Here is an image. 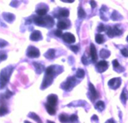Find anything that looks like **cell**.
<instances>
[{
    "label": "cell",
    "mask_w": 128,
    "mask_h": 123,
    "mask_svg": "<svg viewBox=\"0 0 128 123\" xmlns=\"http://www.w3.org/2000/svg\"><path fill=\"white\" fill-rule=\"evenodd\" d=\"M26 54H27V56L30 57V58H38L40 55V51L38 48L33 47V46H30L28 48Z\"/></svg>",
    "instance_id": "obj_6"
},
{
    "label": "cell",
    "mask_w": 128,
    "mask_h": 123,
    "mask_svg": "<svg viewBox=\"0 0 128 123\" xmlns=\"http://www.w3.org/2000/svg\"><path fill=\"white\" fill-rule=\"evenodd\" d=\"M121 83H122V81H121V78H112L111 80L108 81V85L112 88V89H118L120 86H121Z\"/></svg>",
    "instance_id": "obj_7"
},
{
    "label": "cell",
    "mask_w": 128,
    "mask_h": 123,
    "mask_svg": "<svg viewBox=\"0 0 128 123\" xmlns=\"http://www.w3.org/2000/svg\"><path fill=\"white\" fill-rule=\"evenodd\" d=\"M93 121H96V122H98V117L96 116V115H94V116H92V118H91Z\"/></svg>",
    "instance_id": "obj_45"
},
{
    "label": "cell",
    "mask_w": 128,
    "mask_h": 123,
    "mask_svg": "<svg viewBox=\"0 0 128 123\" xmlns=\"http://www.w3.org/2000/svg\"><path fill=\"white\" fill-rule=\"evenodd\" d=\"M75 82H76V77H70L69 78L67 81L64 83L62 84V88L65 91H70L73 87L75 85Z\"/></svg>",
    "instance_id": "obj_5"
},
{
    "label": "cell",
    "mask_w": 128,
    "mask_h": 123,
    "mask_svg": "<svg viewBox=\"0 0 128 123\" xmlns=\"http://www.w3.org/2000/svg\"><path fill=\"white\" fill-rule=\"evenodd\" d=\"M8 45V43L3 39H0V48H3L6 46Z\"/></svg>",
    "instance_id": "obj_36"
},
{
    "label": "cell",
    "mask_w": 128,
    "mask_h": 123,
    "mask_svg": "<svg viewBox=\"0 0 128 123\" xmlns=\"http://www.w3.org/2000/svg\"><path fill=\"white\" fill-rule=\"evenodd\" d=\"M57 67L58 66H56V65H51V66H49L47 68L45 78L43 79V83H42V89H46L47 86H50L52 83L53 78H54V77L56 76V74L57 73L56 71Z\"/></svg>",
    "instance_id": "obj_1"
},
{
    "label": "cell",
    "mask_w": 128,
    "mask_h": 123,
    "mask_svg": "<svg viewBox=\"0 0 128 123\" xmlns=\"http://www.w3.org/2000/svg\"><path fill=\"white\" fill-rule=\"evenodd\" d=\"M108 67V63L106 60H101L97 63L96 64V69L99 73H104V71L107 70Z\"/></svg>",
    "instance_id": "obj_8"
},
{
    "label": "cell",
    "mask_w": 128,
    "mask_h": 123,
    "mask_svg": "<svg viewBox=\"0 0 128 123\" xmlns=\"http://www.w3.org/2000/svg\"><path fill=\"white\" fill-rule=\"evenodd\" d=\"M18 4H19L18 1H12L10 3V6H11V7H17Z\"/></svg>",
    "instance_id": "obj_42"
},
{
    "label": "cell",
    "mask_w": 128,
    "mask_h": 123,
    "mask_svg": "<svg viewBox=\"0 0 128 123\" xmlns=\"http://www.w3.org/2000/svg\"><path fill=\"white\" fill-rule=\"evenodd\" d=\"M25 123H31V122H28V121H25Z\"/></svg>",
    "instance_id": "obj_49"
},
{
    "label": "cell",
    "mask_w": 128,
    "mask_h": 123,
    "mask_svg": "<svg viewBox=\"0 0 128 123\" xmlns=\"http://www.w3.org/2000/svg\"><path fill=\"white\" fill-rule=\"evenodd\" d=\"M113 65L114 70L117 71V72L119 73V72H123L124 71V69L119 64V63H118L117 59H113Z\"/></svg>",
    "instance_id": "obj_19"
},
{
    "label": "cell",
    "mask_w": 128,
    "mask_h": 123,
    "mask_svg": "<svg viewBox=\"0 0 128 123\" xmlns=\"http://www.w3.org/2000/svg\"><path fill=\"white\" fill-rule=\"evenodd\" d=\"M57 101H58V97H57V95H56L51 94V95L47 96V103L48 105H50V106L56 108V105L57 104Z\"/></svg>",
    "instance_id": "obj_11"
},
{
    "label": "cell",
    "mask_w": 128,
    "mask_h": 123,
    "mask_svg": "<svg viewBox=\"0 0 128 123\" xmlns=\"http://www.w3.org/2000/svg\"><path fill=\"white\" fill-rule=\"evenodd\" d=\"M69 123H78V116L76 114H73L69 117Z\"/></svg>",
    "instance_id": "obj_34"
},
{
    "label": "cell",
    "mask_w": 128,
    "mask_h": 123,
    "mask_svg": "<svg viewBox=\"0 0 128 123\" xmlns=\"http://www.w3.org/2000/svg\"><path fill=\"white\" fill-rule=\"evenodd\" d=\"M44 56L47 59H53L56 56V51H55L54 49H49L48 51L44 54Z\"/></svg>",
    "instance_id": "obj_20"
},
{
    "label": "cell",
    "mask_w": 128,
    "mask_h": 123,
    "mask_svg": "<svg viewBox=\"0 0 128 123\" xmlns=\"http://www.w3.org/2000/svg\"><path fill=\"white\" fill-rule=\"evenodd\" d=\"M89 89H90V98H91V100L94 101L99 96L98 92L95 90V86L92 83H89Z\"/></svg>",
    "instance_id": "obj_9"
},
{
    "label": "cell",
    "mask_w": 128,
    "mask_h": 123,
    "mask_svg": "<svg viewBox=\"0 0 128 123\" xmlns=\"http://www.w3.org/2000/svg\"><path fill=\"white\" fill-rule=\"evenodd\" d=\"M119 25H114L113 27H105L106 34L109 38H113L115 36H119L123 33V30L118 28Z\"/></svg>",
    "instance_id": "obj_4"
},
{
    "label": "cell",
    "mask_w": 128,
    "mask_h": 123,
    "mask_svg": "<svg viewBox=\"0 0 128 123\" xmlns=\"http://www.w3.org/2000/svg\"><path fill=\"white\" fill-rule=\"evenodd\" d=\"M104 108H105V104H104V103L102 100L98 101L95 103V108L98 111H100V112H102L104 109Z\"/></svg>",
    "instance_id": "obj_23"
},
{
    "label": "cell",
    "mask_w": 128,
    "mask_h": 123,
    "mask_svg": "<svg viewBox=\"0 0 128 123\" xmlns=\"http://www.w3.org/2000/svg\"><path fill=\"white\" fill-rule=\"evenodd\" d=\"M3 19L8 23H12L15 20V15L12 14V13H9V12H4L3 14Z\"/></svg>",
    "instance_id": "obj_15"
},
{
    "label": "cell",
    "mask_w": 128,
    "mask_h": 123,
    "mask_svg": "<svg viewBox=\"0 0 128 123\" xmlns=\"http://www.w3.org/2000/svg\"><path fill=\"white\" fill-rule=\"evenodd\" d=\"M105 123H116V122H114V120L113 118H110V119H108V121H106Z\"/></svg>",
    "instance_id": "obj_44"
},
{
    "label": "cell",
    "mask_w": 128,
    "mask_h": 123,
    "mask_svg": "<svg viewBox=\"0 0 128 123\" xmlns=\"http://www.w3.org/2000/svg\"><path fill=\"white\" fill-rule=\"evenodd\" d=\"M90 54H91V60L93 62H95L97 60V51H96V48H95V45L93 43H91V47H90Z\"/></svg>",
    "instance_id": "obj_13"
},
{
    "label": "cell",
    "mask_w": 128,
    "mask_h": 123,
    "mask_svg": "<svg viewBox=\"0 0 128 123\" xmlns=\"http://www.w3.org/2000/svg\"><path fill=\"white\" fill-rule=\"evenodd\" d=\"M47 123H55V122H51V121H47Z\"/></svg>",
    "instance_id": "obj_48"
},
{
    "label": "cell",
    "mask_w": 128,
    "mask_h": 123,
    "mask_svg": "<svg viewBox=\"0 0 128 123\" xmlns=\"http://www.w3.org/2000/svg\"><path fill=\"white\" fill-rule=\"evenodd\" d=\"M82 62H83V64H84L85 65H87L89 63L88 59H87V58L86 57V55H83V57H82Z\"/></svg>",
    "instance_id": "obj_38"
},
{
    "label": "cell",
    "mask_w": 128,
    "mask_h": 123,
    "mask_svg": "<svg viewBox=\"0 0 128 123\" xmlns=\"http://www.w3.org/2000/svg\"><path fill=\"white\" fill-rule=\"evenodd\" d=\"M59 120L61 123H67L69 122V116L65 113H61L59 116Z\"/></svg>",
    "instance_id": "obj_27"
},
{
    "label": "cell",
    "mask_w": 128,
    "mask_h": 123,
    "mask_svg": "<svg viewBox=\"0 0 128 123\" xmlns=\"http://www.w3.org/2000/svg\"><path fill=\"white\" fill-rule=\"evenodd\" d=\"M127 93H126V88H124L123 93H122L121 95V101L123 102V104L125 105L126 103H127Z\"/></svg>",
    "instance_id": "obj_33"
},
{
    "label": "cell",
    "mask_w": 128,
    "mask_h": 123,
    "mask_svg": "<svg viewBox=\"0 0 128 123\" xmlns=\"http://www.w3.org/2000/svg\"><path fill=\"white\" fill-rule=\"evenodd\" d=\"M76 77L78 78H83L85 77V71L83 69H78L76 73Z\"/></svg>",
    "instance_id": "obj_32"
},
{
    "label": "cell",
    "mask_w": 128,
    "mask_h": 123,
    "mask_svg": "<svg viewBox=\"0 0 128 123\" xmlns=\"http://www.w3.org/2000/svg\"><path fill=\"white\" fill-rule=\"evenodd\" d=\"M7 58V54H6V52L0 51V62L5 60Z\"/></svg>",
    "instance_id": "obj_35"
},
{
    "label": "cell",
    "mask_w": 128,
    "mask_h": 123,
    "mask_svg": "<svg viewBox=\"0 0 128 123\" xmlns=\"http://www.w3.org/2000/svg\"><path fill=\"white\" fill-rule=\"evenodd\" d=\"M100 55L102 59H107L110 55V51H108L107 49H101L100 52Z\"/></svg>",
    "instance_id": "obj_22"
},
{
    "label": "cell",
    "mask_w": 128,
    "mask_h": 123,
    "mask_svg": "<svg viewBox=\"0 0 128 123\" xmlns=\"http://www.w3.org/2000/svg\"><path fill=\"white\" fill-rule=\"evenodd\" d=\"M45 108L46 109H47V113H49L50 115H55V113H56V108L55 107H52V106H50V105H48L47 103H45Z\"/></svg>",
    "instance_id": "obj_25"
},
{
    "label": "cell",
    "mask_w": 128,
    "mask_h": 123,
    "mask_svg": "<svg viewBox=\"0 0 128 123\" xmlns=\"http://www.w3.org/2000/svg\"><path fill=\"white\" fill-rule=\"evenodd\" d=\"M97 30H98V32H103L105 30V26L103 24H100L97 27Z\"/></svg>",
    "instance_id": "obj_37"
},
{
    "label": "cell",
    "mask_w": 128,
    "mask_h": 123,
    "mask_svg": "<svg viewBox=\"0 0 128 123\" xmlns=\"http://www.w3.org/2000/svg\"><path fill=\"white\" fill-rule=\"evenodd\" d=\"M12 71L13 67L11 66H7V68L3 69L1 71V73H0V90L4 88V86H6V85L7 84Z\"/></svg>",
    "instance_id": "obj_3"
},
{
    "label": "cell",
    "mask_w": 128,
    "mask_h": 123,
    "mask_svg": "<svg viewBox=\"0 0 128 123\" xmlns=\"http://www.w3.org/2000/svg\"><path fill=\"white\" fill-rule=\"evenodd\" d=\"M90 4H91V7H92V9L95 8V7H96V3H95V1H91V2H90Z\"/></svg>",
    "instance_id": "obj_43"
},
{
    "label": "cell",
    "mask_w": 128,
    "mask_h": 123,
    "mask_svg": "<svg viewBox=\"0 0 128 123\" xmlns=\"http://www.w3.org/2000/svg\"><path fill=\"white\" fill-rule=\"evenodd\" d=\"M95 42H96L98 44H102L104 42V38L103 36V34H97L95 35Z\"/></svg>",
    "instance_id": "obj_30"
},
{
    "label": "cell",
    "mask_w": 128,
    "mask_h": 123,
    "mask_svg": "<svg viewBox=\"0 0 128 123\" xmlns=\"http://www.w3.org/2000/svg\"><path fill=\"white\" fill-rule=\"evenodd\" d=\"M78 16L79 19H84L86 17V16H87V13H86V11H84L82 7H79V8H78Z\"/></svg>",
    "instance_id": "obj_31"
},
{
    "label": "cell",
    "mask_w": 128,
    "mask_h": 123,
    "mask_svg": "<svg viewBox=\"0 0 128 123\" xmlns=\"http://www.w3.org/2000/svg\"><path fill=\"white\" fill-rule=\"evenodd\" d=\"M69 16V11L68 9L65 8H61L60 9L57 13V16L56 17H61V18H66Z\"/></svg>",
    "instance_id": "obj_16"
},
{
    "label": "cell",
    "mask_w": 128,
    "mask_h": 123,
    "mask_svg": "<svg viewBox=\"0 0 128 123\" xmlns=\"http://www.w3.org/2000/svg\"><path fill=\"white\" fill-rule=\"evenodd\" d=\"M62 38L65 43H74L75 42V37H74V34H72L71 33H65V34H63Z\"/></svg>",
    "instance_id": "obj_10"
},
{
    "label": "cell",
    "mask_w": 128,
    "mask_h": 123,
    "mask_svg": "<svg viewBox=\"0 0 128 123\" xmlns=\"http://www.w3.org/2000/svg\"><path fill=\"white\" fill-rule=\"evenodd\" d=\"M121 53L123 54V56L127 57V56H128V51H127V48H123V50H121Z\"/></svg>",
    "instance_id": "obj_40"
},
{
    "label": "cell",
    "mask_w": 128,
    "mask_h": 123,
    "mask_svg": "<svg viewBox=\"0 0 128 123\" xmlns=\"http://www.w3.org/2000/svg\"><path fill=\"white\" fill-rule=\"evenodd\" d=\"M33 21L35 25L39 26H45V27H52L54 25V20L50 16H34Z\"/></svg>",
    "instance_id": "obj_2"
},
{
    "label": "cell",
    "mask_w": 128,
    "mask_h": 123,
    "mask_svg": "<svg viewBox=\"0 0 128 123\" xmlns=\"http://www.w3.org/2000/svg\"><path fill=\"white\" fill-rule=\"evenodd\" d=\"M32 22V20L31 19H29V20H27V21L25 22V24H30V23Z\"/></svg>",
    "instance_id": "obj_47"
},
{
    "label": "cell",
    "mask_w": 128,
    "mask_h": 123,
    "mask_svg": "<svg viewBox=\"0 0 128 123\" xmlns=\"http://www.w3.org/2000/svg\"><path fill=\"white\" fill-rule=\"evenodd\" d=\"M69 26H70V20H59V22L57 23V27L60 30H66V29H68Z\"/></svg>",
    "instance_id": "obj_12"
},
{
    "label": "cell",
    "mask_w": 128,
    "mask_h": 123,
    "mask_svg": "<svg viewBox=\"0 0 128 123\" xmlns=\"http://www.w3.org/2000/svg\"><path fill=\"white\" fill-rule=\"evenodd\" d=\"M28 117L29 118H32V119H34V121H36L38 123H43V122H42V120L40 119V118L39 116H38L36 113H29L28 114Z\"/></svg>",
    "instance_id": "obj_26"
},
{
    "label": "cell",
    "mask_w": 128,
    "mask_h": 123,
    "mask_svg": "<svg viewBox=\"0 0 128 123\" xmlns=\"http://www.w3.org/2000/svg\"><path fill=\"white\" fill-rule=\"evenodd\" d=\"M47 11H48V7H38V9L36 10V12L38 14V16H44L47 14Z\"/></svg>",
    "instance_id": "obj_18"
},
{
    "label": "cell",
    "mask_w": 128,
    "mask_h": 123,
    "mask_svg": "<svg viewBox=\"0 0 128 123\" xmlns=\"http://www.w3.org/2000/svg\"><path fill=\"white\" fill-rule=\"evenodd\" d=\"M34 66L35 67V69H36V72H37L38 74H40L43 70H44V66L43 64H41L40 63H38V62H34L33 63Z\"/></svg>",
    "instance_id": "obj_21"
},
{
    "label": "cell",
    "mask_w": 128,
    "mask_h": 123,
    "mask_svg": "<svg viewBox=\"0 0 128 123\" xmlns=\"http://www.w3.org/2000/svg\"><path fill=\"white\" fill-rule=\"evenodd\" d=\"M13 95H14V94H13L11 91H9V90H7L6 93H4L3 95H2L1 96H0V102H1V103H3L4 99H10V98Z\"/></svg>",
    "instance_id": "obj_17"
},
{
    "label": "cell",
    "mask_w": 128,
    "mask_h": 123,
    "mask_svg": "<svg viewBox=\"0 0 128 123\" xmlns=\"http://www.w3.org/2000/svg\"><path fill=\"white\" fill-rule=\"evenodd\" d=\"M62 2H64V3H74V0H62Z\"/></svg>",
    "instance_id": "obj_46"
},
{
    "label": "cell",
    "mask_w": 128,
    "mask_h": 123,
    "mask_svg": "<svg viewBox=\"0 0 128 123\" xmlns=\"http://www.w3.org/2000/svg\"><path fill=\"white\" fill-rule=\"evenodd\" d=\"M83 104H87V103H86L85 101H83V100H78V101H74L72 102L70 104H69V107H72V106H74V107H83Z\"/></svg>",
    "instance_id": "obj_24"
},
{
    "label": "cell",
    "mask_w": 128,
    "mask_h": 123,
    "mask_svg": "<svg viewBox=\"0 0 128 123\" xmlns=\"http://www.w3.org/2000/svg\"><path fill=\"white\" fill-rule=\"evenodd\" d=\"M123 17L117 11H114L113 12V14L111 15V19L113 20H121V19H123Z\"/></svg>",
    "instance_id": "obj_29"
},
{
    "label": "cell",
    "mask_w": 128,
    "mask_h": 123,
    "mask_svg": "<svg viewBox=\"0 0 128 123\" xmlns=\"http://www.w3.org/2000/svg\"><path fill=\"white\" fill-rule=\"evenodd\" d=\"M42 38H43L42 34L39 30H34L31 34V35H30V39H31L32 41H39Z\"/></svg>",
    "instance_id": "obj_14"
},
{
    "label": "cell",
    "mask_w": 128,
    "mask_h": 123,
    "mask_svg": "<svg viewBox=\"0 0 128 123\" xmlns=\"http://www.w3.org/2000/svg\"><path fill=\"white\" fill-rule=\"evenodd\" d=\"M70 49H71L74 53H77L78 50H79V47H78V46H70Z\"/></svg>",
    "instance_id": "obj_39"
},
{
    "label": "cell",
    "mask_w": 128,
    "mask_h": 123,
    "mask_svg": "<svg viewBox=\"0 0 128 123\" xmlns=\"http://www.w3.org/2000/svg\"><path fill=\"white\" fill-rule=\"evenodd\" d=\"M55 35L57 36V37H62L63 33H62L61 30H56V31H55Z\"/></svg>",
    "instance_id": "obj_41"
},
{
    "label": "cell",
    "mask_w": 128,
    "mask_h": 123,
    "mask_svg": "<svg viewBox=\"0 0 128 123\" xmlns=\"http://www.w3.org/2000/svg\"><path fill=\"white\" fill-rule=\"evenodd\" d=\"M7 113H8V108H7V107L6 106L5 104L0 105V117L4 116Z\"/></svg>",
    "instance_id": "obj_28"
}]
</instances>
